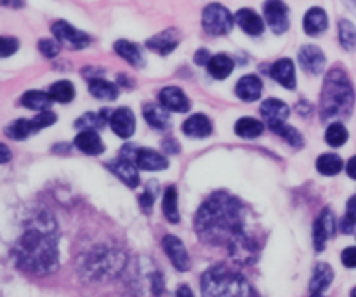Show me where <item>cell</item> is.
Wrapping results in <instances>:
<instances>
[{
  "label": "cell",
  "mask_w": 356,
  "mask_h": 297,
  "mask_svg": "<svg viewBox=\"0 0 356 297\" xmlns=\"http://www.w3.org/2000/svg\"><path fill=\"white\" fill-rule=\"evenodd\" d=\"M247 218L238 198L226 191L211 195L195 216V230L205 243L225 246L232 257L250 263L256 243L247 235Z\"/></svg>",
  "instance_id": "1"
},
{
  "label": "cell",
  "mask_w": 356,
  "mask_h": 297,
  "mask_svg": "<svg viewBox=\"0 0 356 297\" xmlns=\"http://www.w3.org/2000/svg\"><path fill=\"white\" fill-rule=\"evenodd\" d=\"M233 68H235V61H233L228 54H216L209 59V73L218 80L228 79V77L232 75Z\"/></svg>",
  "instance_id": "27"
},
{
  "label": "cell",
  "mask_w": 356,
  "mask_h": 297,
  "mask_svg": "<svg viewBox=\"0 0 356 297\" xmlns=\"http://www.w3.org/2000/svg\"><path fill=\"white\" fill-rule=\"evenodd\" d=\"M35 127H33V122L31 120H16L13 122L10 125L6 127V136L10 139H26L28 136L35 134Z\"/></svg>",
  "instance_id": "33"
},
{
  "label": "cell",
  "mask_w": 356,
  "mask_h": 297,
  "mask_svg": "<svg viewBox=\"0 0 356 297\" xmlns=\"http://www.w3.org/2000/svg\"><path fill=\"white\" fill-rule=\"evenodd\" d=\"M341 261L346 268H356V247H348L343 250V256Z\"/></svg>",
  "instance_id": "42"
},
{
  "label": "cell",
  "mask_w": 356,
  "mask_h": 297,
  "mask_svg": "<svg viewBox=\"0 0 356 297\" xmlns=\"http://www.w3.org/2000/svg\"><path fill=\"white\" fill-rule=\"evenodd\" d=\"M52 96L47 93H42V90H30L23 96L21 103L24 108H30V110H42L45 111L52 104Z\"/></svg>",
  "instance_id": "30"
},
{
  "label": "cell",
  "mask_w": 356,
  "mask_h": 297,
  "mask_svg": "<svg viewBox=\"0 0 356 297\" xmlns=\"http://www.w3.org/2000/svg\"><path fill=\"white\" fill-rule=\"evenodd\" d=\"M339 40L346 51H353L356 47V28L351 21L341 19L339 21Z\"/></svg>",
  "instance_id": "37"
},
{
  "label": "cell",
  "mask_w": 356,
  "mask_h": 297,
  "mask_svg": "<svg viewBox=\"0 0 356 297\" xmlns=\"http://www.w3.org/2000/svg\"><path fill=\"white\" fill-rule=\"evenodd\" d=\"M334 233H336V218H334V212L329 207H325L320 218L316 219L315 230H313V243H315V249L318 252L325 249L327 240L334 236Z\"/></svg>",
  "instance_id": "9"
},
{
  "label": "cell",
  "mask_w": 356,
  "mask_h": 297,
  "mask_svg": "<svg viewBox=\"0 0 356 297\" xmlns=\"http://www.w3.org/2000/svg\"><path fill=\"white\" fill-rule=\"evenodd\" d=\"M54 225H33L19 236L13 259L19 270L31 275H49L58 270L59 249Z\"/></svg>",
  "instance_id": "2"
},
{
  "label": "cell",
  "mask_w": 356,
  "mask_h": 297,
  "mask_svg": "<svg viewBox=\"0 0 356 297\" xmlns=\"http://www.w3.org/2000/svg\"><path fill=\"white\" fill-rule=\"evenodd\" d=\"M183 132L188 138H207L212 132V124L205 115L197 113L184 122Z\"/></svg>",
  "instance_id": "26"
},
{
  "label": "cell",
  "mask_w": 356,
  "mask_h": 297,
  "mask_svg": "<svg viewBox=\"0 0 356 297\" xmlns=\"http://www.w3.org/2000/svg\"><path fill=\"white\" fill-rule=\"evenodd\" d=\"M106 169L111 170L122 183L127 184L129 188H138L139 186V172L138 166L131 162V159L127 156H120V159H115L111 162L106 163Z\"/></svg>",
  "instance_id": "11"
},
{
  "label": "cell",
  "mask_w": 356,
  "mask_h": 297,
  "mask_svg": "<svg viewBox=\"0 0 356 297\" xmlns=\"http://www.w3.org/2000/svg\"><path fill=\"white\" fill-rule=\"evenodd\" d=\"M235 23V17L221 3H209L202 13V26L207 33L214 35V37L228 35Z\"/></svg>",
  "instance_id": "5"
},
{
  "label": "cell",
  "mask_w": 356,
  "mask_h": 297,
  "mask_svg": "<svg viewBox=\"0 0 356 297\" xmlns=\"http://www.w3.org/2000/svg\"><path fill=\"white\" fill-rule=\"evenodd\" d=\"M271 77L280 86H284L285 89H296V66L292 63V59L284 58L273 63V66H271Z\"/></svg>",
  "instance_id": "19"
},
{
  "label": "cell",
  "mask_w": 356,
  "mask_h": 297,
  "mask_svg": "<svg viewBox=\"0 0 356 297\" xmlns=\"http://www.w3.org/2000/svg\"><path fill=\"white\" fill-rule=\"evenodd\" d=\"M143 115H145L146 122L152 125L156 131H165L170 125V117L167 108L162 103H148L143 108Z\"/></svg>",
  "instance_id": "21"
},
{
  "label": "cell",
  "mask_w": 356,
  "mask_h": 297,
  "mask_svg": "<svg viewBox=\"0 0 356 297\" xmlns=\"http://www.w3.org/2000/svg\"><path fill=\"white\" fill-rule=\"evenodd\" d=\"M299 63H301L302 68L306 70L312 75H320L325 68V54L320 47L316 45H305V47L299 51Z\"/></svg>",
  "instance_id": "14"
},
{
  "label": "cell",
  "mask_w": 356,
  "mask_h": 297,
  "mask_svg": "<svg viewBox=\"0 0 356 297\" xmlns=\"http://www.w3.org/2000/svg\"><path fill=\"white\" fill-rule=\"evenodd\" d=\"M49 94L52 96V99L58 101V103H70V101L75 97V87L68 80H59L54 86L51 87Z\"/></svg>",
  "instance_id": "34"
},
{
  "label": "cell",
  "mask_w": 356,
  "mask_h": 297,
  "mask_svg": "<svg viewBox=\"0 0 356 297\" xmlns=\"http://www.w3.org/2000/svg\"><path fill=\"white\" fill-rule=\"evenodd\" d=\"M134 162L136 166L143 170H163L169 167V162H167L165 156L153 152V150H146V148L136 150Z\"/></svg>",
  "instance_id": "18"
},
{
  "label": "cell",
  "mask_w": 356,
  "mask_h": 297,
  "mask_svg": "<svg viewBox=\"0 0 356 297\" xmlns=\"http://www.w3.org/2000/svg\"><path fill=\"white\" fill-rule=\"evenodd\" d=\"M235 21L247 35H252V37H259L264 31L263 17L252 9H240L235 14Z\"/></svg>",
  "instance_id": "17"
},
{
  "label": "cell",
  "mask_w": 356,
  "mask_h": 297,
  "mask_svg": "<svg viewBox=\"0 0 356 297\" xmlns=\"http://www.w3.org/2000/svg\"><path fill=\"white\" fill-rule=\"evenodd\" d=\"M343 232L344 233H351L353 232V228L356 226V195L355 197H351L350 200H348V205H346V216H344L343 219Z\"/></svg>",
  "instance_id": "39"
},
{
  "label": "cell",
  "mask_w": 356,
  "mask_h": 297,
  "mask_svg": "<svg viewBox=\"0 0 356 297\" xmlns=\"http://www.w3.org/2000/svg\"><path fill=\"white\" fill-rule=\"evenodd\" d=\"M332 280H334L332 268H330L327 263L316 264L315 273H313V278H312V284H309V294L312 296L323 294V292L329 289V285L332 284Z\"/></svg>",
  "instance_id": "23"
},
{
  "label": "cell",
  "mask_w": 356,
  "mask_h": 297,
  "mask_svg": "<svg viewBox=\"0 0 356 297\" xmlns=\"http://www.w3.org/2000/svg\"><path fill=\"white\" fill-rule=\"evenodd\" d=\"M346 170H348V176L353 177V179H356V156H353V159H351L350 162H348Z\"/></svg>",
  "instance_id": "46"
},
{
  "label": "cell",
  "mask_w": 356,
  "mask_h": 297,
  "mask_svg": "<svg viewBox=\"0 0 356 297\" xmlns=\"http://www.w3.org/2000/svg\"><path fill=\"white\" fill-rule=\"evenodd\" d=\"M263 93V82L256 75H245L236 83V96L242 101H256Z\"/></svg>",
  "instance_id": "22"
},
{
  "label": "cell",
  "mask_w": 356,
  "mask_h": 297,
  "mask_svg": "<svg viewBox=\"0 0 356 297\" xmlns=\"http://www.w3.org/2000/svg\"><path fill=\"white\" fill-rule=\"evenodd\" d=\"M17 49H19V40L17 38L2 37V40H0V54H2V58H9Z\"/></svg>",
  "instance_id": "41"
},
{
  "label": "cell",
  "mask_w": 356,
  "mask_h": 297,
  "mask_svg": "<svg viewBox=\"0 0 356 297\" xmlns=\"http://www.w3.org/2000/svg\"><path fill=\"white\" fill-rule=\"evenodd\" d=\"M52 33L58 38L59 44L68 45L70 49H83L90 44V37L83 31L76 30L75 26H72L66 21H56L52 24Z\"/></svg>",
  "instance_id": "8"
},
{
  "label": "cell",
  "mask_w": 356,
  "mask_h": 297,
  "mask_svg": "<svg viewBox=\"0 0 356 297\" xmlns=\"http://www.w3.org/2000/svg\"><path fill=\"white\" fill-rule=\"evenodd\" d=\"M343 160L339 155H334V153H325V155L318 156L316 160V169L323 176H336L343 169Z\"/></svg>",
  "instance_id": "31"
},
{
  "label": "cell",
  "mask_w": 356,
  "mask_h": 297,
  "mask_svg": "<svg viewBox=\"0 0 356 297\" xmlns=\"http://www.w3.org/2000/svg\"><path fill=\"white\" fill-rule=\"evenodd\" d=\"M273 132L280 134L282 138H284L285 141L289 143V145L296 146V148H301V146H302V136L299 134V132L296 131L294 127H289V125L280 124V125H277V127L273 129Z\"/></svg>",
  "instance_id": "38"
},
{
  "label": "cell",
  "mask_w": 356,
  "mask_h": 297,
  "mask_svg": "<svg viewBox=\"0 0 356 297\" xmlns=\"http://www.w3.org/2000/svg\"><path fill=\"white\" fill-rule=\"evenodd\" d=\"M263 131H264V124L263 122L256 120V118L243 117L235 124L236 134L242 136V138H245V139L259 138V136L263 134Z\"/></svg>",
  "instance_id": "29"
},
{
  "label": "cell",
  "mask_w": 356,
  "mask_h": 297,
  "mask_svg": "<svg viewBox=\"0 0 356 297\" xmlns=\"http://www.w3.org/2000/svg\"><path fill=\"white\" fill-rule=\"evenodd\" d=\"M0 150H2V163H7L10 160V152L6 145H0Z\"/></svg>",
  "instance_id": "47"
},
{
  "label": "cell",
  "mask_w": 356,
  "mask_h": 297,
  "mask_svg": "<svg viewBox=\"0 0 356 297\" xmlns=\"http://www.w3.org/2000/svg\"><path fill=\"white\" fill-rule=\"evenodd\" d=\"M110 125L111 131L118 138H131L136 131V117L131 108H118V110H115L110 117Z\"/></svg>",
  "instance_id": "13"
},
{
  "label": "cell",
  "mask_w": 356,
  "mask_h": 297,
  "mask_svg": "<svg viewBox=\"0 0 356 297\" xmlns=\"http://www.w3.org/2000/svg\"><path fill=\"white\" fill-rule=\"evenodd\" d=\"M124 266V256L122 254H113V252H104L97 254V256H90L89 261L86 264V273L92 275V280H99L103 277H113L115 273L120 271V268Z\"/></svg>",
  "instance_id": "6"
},
{
  "label": "cell",
  "mask_w": 356,
  "mask_h": 297,
  "mask_svg": "<svg viewBox=\"0 0 356 297\" xmlns=\"http://www.w3.org/2000/svg\"><path fill=\"white\" fill-rule=\"evenodd\" d=\"M181 40V33L176 30V28H169V30H163L160 33L153 35L152 38L146 40V47L149 51L156 52L160 56H167L177 47Z\"/></svg>",
  "instance_id": "10"
},
{
  "label": "cell",
  "mask_w": 356,
  "mask_h": 297,
  "mask_svg": "<svg viewBox=\"0 0 356 297\" xmlns=\"http://www.w3.org/2000/svg\"><path fill=\"white\" fill-rule=\"evenodd\" d=\"M38 51L45 56V58H56L61 51V45L58 44L52 38H44V40L38 42Z\"/></svg>",
  "instance_id": "40"
},
{
  "label": "cell",
  "mask_w": 356,
  "mask_h": 297,
  "mask_svg": "<svg viewBox=\"0 0 356 297\" xmlns=\"http://www.w3.org/2000/svg\"><path fill=\"white\" fill-rule=\"evenodd\" d=\"M3 7H10V9H21L24 6V0H0Z\"/></svg>",
  "instance_id": "45"
},
{
  "label": "cell",
  "mask_w": 356,
  "mask_h": 297,
  "mask_svg": "<svg viewBox=\"0 0 356 297\" xmlns=\"http://www.w3.org/2000/svg\"><path fill=\"white\" fill-rule=\"evenodd\" d=\"M351 294H353V296H356V289H353V292H351Z\"/></svg>",
  "instance_id": "49"
},
{
  "label": "cell",
  "mask_w": 356,
  "mask_h": 297,
  "mask_svg": "<svg viewBox=\"0 0 356 297\" xmlns=\"http://www.w3.org/2000/svg\"><path fill=\"white\" fill-rule=\"evenodd\" d=\"M104 113H106V111L82 115V117L75 122V125L80 129V131H97V129H101L104 124H106L108 117H103Z\"/></svg>",
  "instance_id": "35"
},
{
  "label": "cell",
  "mask_w": 356,
  "mask_h": 297,
  "mask_svg": "<svg viewBox=\"0 0 356 297\" xmlns=\"http://www.w3.org/2000/svg\"><path fill=\"white\" fill-rule=\"evenodd\" d=\"M329 26V17H327V13L320 7H312L308 13L305 14V19H302V28L308 35L312 37H316V35L323 33Z\"/></svg>",
  "instance_id": "20"
},
{
  "label": "cell",
  "mask_w": 356,
  "mask_h": 297,
  "mask_svg": "<svg viewBox=\"0 0 356 297\" xmlns=\"http://www.w3.org/2000/svg\"><path fill=\"white\" fill-rule=\"evenodd\" d=\"M89 90L96 99L113 101L118 96V87L103 79H92L89 82Z\"/></svg>",
  "instance_id": "28"
},
{
  "label": "cell",
  "mask_w": 356,
  "mask_h": 297,
  "mask_svg": "<svg viewBox=\"0 0 356 297\" xmlns=\"http://www.w3.org/2000/svg\"><path fill=\"white\" fill-rule=\"evenodd\" d=\"M75 146L87 155H101L104 152L103 139L94 131H82L80 134H76Z\"/></svg>",
  "instance_id": "25"
},
{
  "label": "cell",
  "mask_w": 356,
  "mask_h": 297,
  "mask_svg": "<svg viewBox=\"0 0 356 297\" xmlns=\"http://www.w3.org/2000/svg\"><path fill=\"white\" fill-rule=\"evenodd\" d=\"M177 294H186V296H193V292H191L190 291V289H188V287H181L179 289V291H177Z\"/></svg>",
  "instance_id": "48"
},
{
  "label": "cell",
  "mask_w": 356,
  "mask_h": 297,
  "mask_svg": "<svg viewBox=\"0 0 356 297\" xmlns=\"http://www.w3.org/2000/svg\"><path fill=\"white\" fill-rule=\"evenodd\" d=\"M115 52H117L120 58H124L129 65L134 66V68H143V66H145V61H146L145 54H143V51L139 49V45L132 44V42L129 40L115 42Z\"/></svg>",
  "instance_id": "24"
},
{
  "label": "cell",
  "mask_w": 356,
  "mask_h": 297,
  "mask_svg": "<svg viewBox=\"0 0 356 297\" xmlns=\"http://www.w3.org/2000/svg\"><path fill=\"white\" fill-rule=\"evenodd\" d=\"M250 287L245 278L225 266H216L202 277L204 296H249Z\"/></svg>",
  "instance_id": "4"
},
{
  "label": "cell",
  "mask_w": 356,
  "mask_h": 297,
  "mask_svg": "<svg viewBox=\"0 0 356 297\" xmlns=\"http://www.w3.org/2000/svg\"><path fill=\"white\" fill-rule=\"evenodd\" d=\"M325 141L329 143L334 148H339L344 143L348 141V131L341 122H334V124L329 125L325 132Z\"/></svg>",
  "instance_id": "36"
},
{
  "label": "cell",
  "mask_w": 356,
  "mask_h": 297,
  "mask_svg": "<svg viewBox=\"0 0 356 297\" xmlns=\"http://www.w3.org/2000/svg\"><path fill=\"white\" fill-rule=\"evenodd\" d=\"M263 14L264 19H266V24L271 28L273 33L282 35L291 26L289 7L284 0H266L263 6Z\"/></svg>",
  "instance_id": "7"
},
{
  "label": "cell",
  "mask_w": 356,
  "mask_h": 297,
  "mask_svg": "<svg viewBox=\"0 0 356 297\" xmlns=\"http://www.w3.org/2000/svg\"><path fill=\"white\" fill-rule=\"evenodd\" d=\"M261 113H263L264 120H266V124L273 131L277 125L285 124L289 113H291V108L280 99H266L261 104Z\"/></svg>",
  "instance_id": "15"
},
{
  "label": "cell",
  "mask_w": 356,
  "mask_h": 297,
  "mask_svg": "<svg viewBox=\"0 0 356 297\" xmlns=\"http://www.w3.org/2000/svg\"><path fill=\"white\" fill-rule=\"evenodd\" d=\"M163 214H165L167 221L177 223L179 221V211H177V190L174 186H169L163 195Z\"/></svg>",
  "instance_id": "32"
},
{
  "label": "cell",
  "mask_w": 356,
  "mask_h": 297,
  "mask_svg": "<svg viewBox=\"0 0 356 297\" xmlns=\"http://www.w3.org/2000/svg\"><path fill=\"white\" fill-rule=\"evenodd\" d=\"M162 246H163V250L167 252V256H169L170 263L176 266V270L188 271V268H190V257H188L184 243L181 242L177 236L167 235V236H163Z\"/></svg>",
  "instance_id": "12"
},
{
  "label": "cell",
  "mask_w": 356,
  "mask_h": 297,
  "mask_svg": "<svg viewBox=\"0 0 356 297\" xmlns=\"http://www.w3.org/2000/svg\"><path fill=\"white\" fill-rule=\"evenodd\" d=\"M153 202H155V193H152V190H146L145 193H143V197L139 198V204H141L145 209L152 207Z\"/></svg>",
  "instance_id": "43"
},
{
  "label": "cell",
  "mask_w": 356,
  "mask_h": 297,
  "mask_svg": "<svg viewBox=\"0 0 356 297\" xmlns=\"http://www.w3.org/2000/svg\"><path fill=\"white\" fill-rule=\"evenodd\" d=\"M159 99L167 110L176 111V113H186L191 106L190 99H188L186 94L179 87H163Z\"/></svg>",
  "instance_id": "16"
},
{
  "label": "cell",
  "mask_w": 356,
  "mask_h": 297,
  "mask_svg": "<svg viewBox=\"0 0 356 297\" xmlns=\"http://www.w3.org/2000/svg\"><path fill=\"white\" fill-rule=\"evenodd\" d=\"M355 93L350 79L343 70H330L325 77L320 97V113L322 122L336 120V118H348L353 110Z\"/></svg>",
  "instance_id": "3"
},
{
  "label": "cell",
  "mask_w": 356,
  "mask_h": 297,
  "mask_svg": "<svg viewBox=\"0 0 356 297\" xmlns=\"http://www.w3.org/2000/svg\"><path fill=\"white\" fill-rule=\"evenodd\" d=\"M209 59H211V56H209V51H205V49H200L198 52H195V61H197V65H209Z\"/></svg>",
  "instance_id": "44"
}]
</instances>
